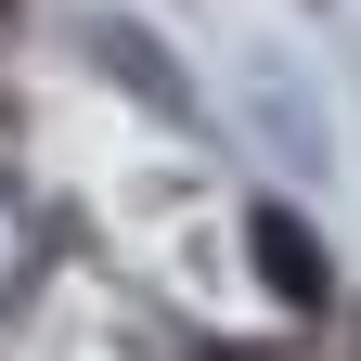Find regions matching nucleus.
<instances>
[{"mask_svg":"<svg viewBox=\"0 0 361 361\" xmlns=\"http://www.w3.org/2000/svg\"><path fill=\"white\" fill-rule=\"evenodd\" d=\"M245 258H258V284L284 297L297 323L336 297V271H323V245H310V219H297V207H245Z\"/></svg>","mask_w":361,"mask_h":361,"instance_id":"f257e3e1","label":"nucleus"}]
</instances>
